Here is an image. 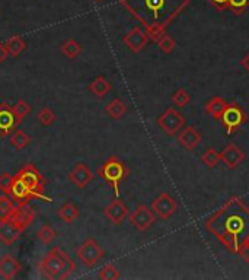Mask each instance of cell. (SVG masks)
I'll return each mask as SVG.
<instances>
[{"label": "cell", "mask_w": 249, "mask_h": 280, "mask_svg": "<svg viewBox=\"0 0 249 280\" xmlns=\"http://www.w3.org/2000/svg\"><path fill=\"white\" fill-rule=\"evenodd\" d=\"M201 162L204 163L207 168H214L222 162V154L217 152L214 147H208L205 149L204 154L201 155Z\"/></svg>", "instance_id": "obj_25"}, {"label": "cell", "mask_w": 249, "mask_h": 280, "mask_svg": "<svg viewBox=\"0 0 249 280\" xmlns=\"http://www.w3.org/2000/svg\"><path fill=\"white\" fill-rule=\"evenodd\" d=\"M128 220H130L131 226H134L139 232H146L155 223L156 215L153 213L151 209L144 206V204H140L128 215Z\"/></svg>", "instance_id": "obj_9"}, {"label": "cell", "mask_w": 249, "mask_h": 280, "mask_svg": "<svg viewBox=\"0 0 249 280\" xmlns=\"http://www.w3.org/2000/svg\"><path fill=\"white\" fill-rule=\"evenodd\" d=\"M62 51L66 57H69V59H76V57L80 55V53H82V45H80L76 40H67V41L62 45Z\"/></svg>", "instance_id": "obj_29"}, {"label": "cell", "mask_w": 249, "mask_h": 280, "mask_svg": "<svg viewBox=\"0 0 249 280\" xmlns=\"http://www.w3.org/2000/svg\"><path fill=\"white\" fill-rule=\"evenodd\" d=\"M227 101L223 100L222 97H213L210 101H207L204 105V111L208 114V116H212L214 120H220L223 116V113H224V109L227 107Z\"/></svg>", "instance_id": "obj_20"}, {"label": "cell", "mask_w": 249, "mask_h": 280, "mask_svg": "<svg viewBox=\"0 0 249 280\" xmlns=\"http://www.w3.org/2000/svg\"><path fill=\"white\" fill-rule=\"evenodd\" d=\"M240 66L245 69V72L249 73V53L246 55H243V57L240 59Z\"/></svg>", "instance_id": "obj_41"}, {"label": "cell", "mask_w": 249, "mask_h": 280, "mask_svg": "<svg viewBox=\"0 0 249 280\" xmlns=\"http://www.w3.org/2000/svg\"><path fill=\"white\" fill-rule=\"evenodd\" d=\"M105 113L112 120H120V118H123L127 114V105L120 98H116V100L111 101L105 107Z\"/></svg>", "instance_id": "obj_23"}, {"label": "cell", "mask_w": 249, "mask_h": 280, "mask_svg": "<svg viewBox=\"0 0 249 280\" xmlns=\"http://www.w3.org/2000/svg\"><path fill=\"white\" fill-rule=\"evenodd\" d=\"M229 6L236 13H242L249 6V0H229Z\"/></svg>", "instance_id": "obj_37"}, {"label": "cell", "mask_w": 249, "mask_h": 280, "mask_svg": "<svg viewBox=\"0 0 249 280\" xmlns=\"http://www.w3.org/2000/svg\"><path fill=\"white\" fill-rule=\"evenodd\" d=\"M13 208H15V204H13V199L10 196H8V194L0 196V220L9 216Z\"/></svg>", "instance_id": "obj_32"}, {"label": "cell", "mask_w": 249, "mask_h": 280, "mask_svg": "<svg viewBox=\"0 0 249 280\" xmlns=\"http://www.w3.org/2000/svg\"><path fill=\"white\" fill-rule=\"evenodd\" d=\"M97 2H102V0H97Z\"/></svg>", "instance_id": "obj_43"}, {"label": "cell", "mask_w": 249, "mask_h": 280, "mask_svg": "<svg viewBox=\"0 0 249 280\" xmlns=\"http://www.w3.org/2000/svg\"><path fill=\"white\" fill-rule=\"evenodd\" d=\"M246 244H249V238H248V242H246Z\"/></svg>", "instance_id": "obj_44"}, {"label": "cell", "mask_w": 249, "mask_h": 280, "mask_svg": "<svg viewBox=\"0 0 249 280\" xmlns=\"http://www.w3.org/2000/svg\"><path fill=\"white\" fill-rule=\"evenodd\" d=\"M69 180L78 187V189H86V185L93 180V174L86 163L79 162L74 165V168L69 174Z\"/></svg>", "instance_id": "obj_15"}, {"label": "cell", "mask_w": 249, "mask_h": 280, "mask_svg": "<svg viewBox=\"0 0 249 280\" xmlns=\"http://www.w3.org/2000/svg\"><path fill=\"white\" fill-rule=\"evenodd\" d=\"M19 270H21V264L15 257H12V255L2 257V260H0V276L3 279H15Z\"/></svg>", "instance_id": "obj_19"}, {"label": "cell", "mask_w": 249, "mask_h": 280, "mask_svg": "<svg viewBox=\"0 0 249 280\" xmlns=\"http://www.w3.org/2000/svg\"><path fill=\"white\" fill-rule=\"evenodd\" d=\"M158 45H159V48L162 50V53L170 54V53L174 51L175 45H177V41H175L170 35H166V34H165V35L162 36L159 41H158Z\"/></svg>", "instance_id": "obj_34"}, {"label": "cell", "mask_w": 249, "mask_h": 280, "mask_svg": "<svg viewBox=\"0 0 249 280\" xmlns=\"http://www.w3.org/2000/svg\"><path fill=\"white\" fill-rule=\"evenodd\" d=\"M8 217H12L18 225L22 226L24 229H27L28 226L32 223L34 217H35V212L28 203L24 201V203H16Z\"/></svg>", "instance_id": "obj_14"}, {"label": "cell", "mask_w": 249, "mask_h": 280, "mask_svg": "<svg viewBox=\"0 0 249 280\" xmlns=\"http://www.w3.org/2000/svg\"><path fill=\"white\" fill-rule=\"evenodd\" d=\"M76 270V263L60 247H54L40 263V271L45 279H67Z\"/></svg>", "instance_id": "obj_2"}, {"label": "cell", "mask_w": 249, "mask_h": 280, "mask_svg": "<svg viewBox=\"0 0 249 280\" xmlns=\"http://www.w3.org/2000/svg\"><path fill=\"white\" fill-rule=\"evenodd\" d=\"M25 229L18 225L12 217H6L0 220V241L5 245H12Z\"/></svg>", "instance_id": "obj_11"}, {"label": "cell", "mask_w": 249, "mask_h": 280, "mask_svg": "<svg viewBox=\"0 0 249 280\" xmlns=\"http://www.w3.org/2000/svg\"><path fill=\"white\" fill-rule=\"evenodd\" d=\"M128 172L130 171L123 161H120L117 156H109L107 161L99 166L98 175L112 187V190L116 193V197H118L120 196V185L124 181L125 177L128 175Z\"/></svg>", "instance_id": "obj_3"}, {"label": "cell", "mask_w": 249, "mask_h": 280, "mask_svg": "<svg viewBox=\"0 0 249 280\" xmlns=\"http://www.w3.org/2000/svg\"><path fill=\"white\" fill-rule=\"evenodd\" d=\"M10 197L15 200L16 203H24V201L28 203L29 199H32L35 196L32 194V191L28 189L18 175H13L12 187H10Z\"/></svg>", "instance_id": "obj_18"}, {"label": "cell", "mask_w": 249, "mask_h": 280, "mask_svg": "<svg viewBox=\"0 0 249 280\" xmlns=\"http://www.w3.org/2000/svg\"><path fill=\"white\" fill-rule=\"evenodd\" d=\"M150 209L156 216L163 219V220H168L177 212L178 203H177V200L170 196L169 193L163 191V193H160L159 196L151 201Z\"/></svg>", "instance_id": "obj_8"}, {"label": "cell", "mask_w": 249, "mask_h": 280, "mask_svg": "<svg viewBox=\"0 0 249 280\" xmlns=\"http://www.w3.org/2000/svg\"><path fill=\"white\" fill-rule=\"evenodd\" d=\"M212 3L216 8H219V9H223L226 6H229V0H212Z\"/></svg>", "instance_id": "obj_40"}, {"label": "cell", "mask_w": 249, "mask_h": 280, "mask_svg": "<svg viewBox=\"0 0 249 280\" xmlns=\"http://www.w3.org/2000/svg\"><path fill=\"white\" fill-rule=\"evenodd\" d=\"M201 140H203V136H201V133L197 130L196 127H193V126L185 127V128H184L178 136L179 145L182 146L184 149L189 151V152L196 151L197 147L200 146V143H201Z\"/></svg>", "instance_id": "obj_16"}, {"label": "cell", "mask_w": 249, "mask_h": 280, "mask_svg": "<svg viewBox=\"0 0 249 280\" xmlns=\"http://www.w3.org/2000/svg\"><path fill=\"white\" fill-rule=\"evenodd\" d=\"M8 55H9V53H8L6 45L3 44V43H0V64L5 63V60L8 59Z\"/></svg>", "instance_id": "obj_39"}, {"label": "cell", "mask_w": 249, "mask_h": 280, "mask_svg": "<svg viewBox=\"0 0 249 280\" xmlns=\"http://www.w3.org/2000/svg\"><path fill=\"white\" fill-rule=\"evenodd\" d=\"M5 45H6V48H8V53H9L12 57H18V55L22 54V53L25 51V48H27L25 41L22 40V36L19 35L10 36L9 40L5 43Z\"/></svg>", "instance_id": "obj_24"}, {"label": "cell", "mask_w": 249, "mask_h": 280, "mask_svg": "<svg viewBox=\"0 0 249 280\" xmlns=\"http://www.w3.org/2000/svg\"><path fill=\"white\" fill-rule=\"evenodd\" d=\"M146 6L151 10H159L163 6V0H146Z\"/></svg>", "instance_id": "obj_38"}, {"label": "cell", "mask_w": 249, "mask_h": 280, "mask_svg": "<svg viewBox=\"0 0 249 280\" xmlns=\"http://www.w3.org/2000/svg\"><path fill=\"white\" fill-rule=\"evenodd\" d=\"M220 154H222V162L231 170L238 168L240 163L245 161V152L235 143L226 146Z\"/></svg>", "instance_id": "obj_17"}, {"label": "cell", "mask_w": 249, "mask_h": 280, "mask_svg": "<svg viewBox=\"0 0 249 280\" xmlns=\"http://www.w3.org/2000/svg\"><path fill=\"white\" fill-rule=\"evenodd\" d=\"M0 12H2V10H0Z\"/></svg>", "instance_id": "obj_45"}, {"label": "cell", "mask_w": 249, "mask_h": 280, "mask_svg": "<svg viewBox=\"0 0 249 280\" xmlns=\"http://www.w3.org/2000/svg\"><path fill=\"white\" fill-rule=\"evenodd\" d=\"M57 215H59V217L62 219L63 222L73 223L78 219V216H79V209H78V206L74 203L67 201V203H64L62 208L59 209Z\"/></svg>", "instance_id": "obj_22"}, {"label": "cell", "mask_w": 249, "mask_h": 280, "mask_svg": "<svg viewBox=\"0 0 249 280\" xmlns=\"http://www.w3.org/2000/svg\"><path fill=\"white\" fill-rule=\"evenodd\" d=\"M99 279L104 280H116L120 279V270L117 269L114 264H107L99 270Z\"/></svg>", "instance_id": "obj_33"}, {"label": "cell", "mask_w": 249, "mask_h": 280, "mask_svg": "<svg viewBox=\"0 0 249 280\" xmlns=\"http://www.w3.org/2000/svg\"><path fill=\"white\" fill-rule=\"evenodd\" d=\"M21 180L24 181V184L27 185L29 190L32 191V194L35 196V199H43L45 201H51L50 199H47L43 191L45 189V181L41 175V172L36 170L32 163H27L21 171L16 174Z\"/></svg>", "instance_id": "obj_4"}, {"label": "cell", "mask_w": 249, "mask_h": 280, "mask_svg": "<svg viewBox=\"0 0 249 280\" xmlns=\"http://www.w3.org/2000/svg\"><path fill=\"white\" fill-rule=\"evenodd\" d=\"M205 228L231 253L240 254L249 238V208L240 197H232L205 220Z\"/></svg>", "instance_id": "obj_1"}, {"label": "cell", "mask_w": 249, "mask_h": 280, "mask_svg": "<svg viewBox=\"0 0 249 280\" xmlns=\"http://www.w3.org/2000/svg\"><path fill=\"white\" fill-rule=\"evenodd\" d=\"M12 181H13V175H10V172H2V174H0V191H2L3 194L10 196Z\"/></svg>", "instance_id": "obj_35"}, {"label": "cell", "mask_w": 249, "mask_h": 280, "mask_svg": "<svg viewBox=\"0 0 249 280\" xmlns=\"http://www.w3.org/2000/svg\"><path fill=\"white\" fill-rule=\"evenodd\" d=\"M149 41H150V38L147 35V32L143 31L142 28L139 27L133 28V29H131L128 34H125L124 38H123V43L128 47V50H130L131 53H134V54L140 53L143 48L147 45Z\"/></svg>", "instance_id": "obj_12"}, {"label": "cell", "mask_w": 249, "mask_h": 280, "mask_svg": "<svg viewBox=\"0 0 249 280\" xmlns=\"http://www.w3.org/2000/svg\"><path fill=\"white\" fill-rule=\"evenodd\" d=\"M57 232L54 231V228L51 225H43L38 231H36V238L40 242H43L44 245H50L55 239Z\"/></svg>", "instance_id": "obj_26"}, {"label": "cell", "mask_w": 249, "mask_h": 280, "mask_svg": "<svg viewBox=\"0 0 249 280\" xmlns=\"http://www.w3.org/2000/svg\"><path fill=\"white\" fill-rule=\"evenodd\" d=\"M246 120H248V116L238 102H229L220 118L226 135H232V133L238 132L240 127L246 123Z\"/></svg>", "instance_id": "obj_5"}, {"label": "cell", "mask_w": 249, "mask_h": 280, "mask_svg": "<svg viewBox=\"0 0 249 280\" xmlns=\"http://www.w3.org/2000/svg\"><path fill=\"white\" fill-rule=\"evenodd\" d=\"M76 255L80 262L83 263L86 267H95L102 258H104V250L102 247L93 239V238H88L83 241V244L80 245L76 250Z\"/></svg>", "instance_id": "obj_7"}, {"label": "cell", "mask_w": 249, "mask_h": 280, "mask_svg": "<svg viewBox=\"0 0 249 280\" xmlns=\"http://www.w3.org/2000/svg\"><path fill=\"white\" fill-rule=\"evenodd\" d=\"M158 126L163 130L165 135L175 136L185 126V118L179 111H177V108L168 107L158 118Z\"/></svg>", "instance_id": "obj_6"}, {"label": "cell", "mask_w": 249, "mask_h": 280, "mask_svg": "<svg viewBox=\"0 0 249 280\" xmlns=\"http://www.w3.org/2000/svg\"><path fill=\"white\" fill-rule=\"evenodd\" d=\"M104 215L112 225H121L125 219L130 215V210L125 206V203L123 200H120L118 197L112 200L107 208L104 209Z\"/></svg>", "instance_id": "obj_10"}, {"label": "cell", "mask_w": 249, "mask_h": 280, "mask_svg": "<svg viewBox=\"0 0 249 280\" xmlns=\"http://www.w3.org/2000/svg\"><path fill=\"white\" fill-rule=\"evenodd\" d=\"M29 143H31V137L24 130H16L10 137V145L13 146L15 149H18V151L25 149Z\"/></svg>", "instance_id": "obj_27"}, {"label": "cell", "mask_w": 249, "mask_h": 280, "mask_svg": "<svg viewBox=\"0 0 249 280\" xmlns=\"http://www.w3.org/2000/svg\"><path fill=\"white\" fill-rule=\"evenodd\" d=\"M240 255L245 258V262L249 264V244H246L245 247H243V250L240 251Z\"/></svg>", "instance_id": "obj_42"}, {"label": "cell", "mask_w": 249, "mask_h": 280, "mask_svg": "<svg viewBox=\"0 0 249 280\" xmlns=\"http://www.w3.org/2000/svg\"><path fill=\"white\" fill-rule=\"evenodd\" d=\"M12 108H13V113H15V117H16L18 124H21L31 114V105L25 100H19Z\"/></svg>", "instance_id": "obj_28"}, {"label": "cell", "mask_w": 249, "mask_h": 280, "mask_svg": "<svg viewBox=\"0 0 249 280\" xmlns=\"http://www.w3.org/2000/svg\"><path fill=\"white\" fill-rule=\"evenodd\" d=\"M55 114L50 107H43L36 114V120L43 124V126H51L55 121Z\"/></svg>", "instance_id": "obj_31"}, {"label": "cell", "mask_w": 249, "mask_h": 280, "mask_svg": "<svg viewBox=\"0 0 249 280\" xmlns=\"http://www.w3.org/2000/svg\"><path fill=\"white\" fill-rule=\"evenodd\" d=\"M146 32H147V35H149V38H150V41L158 43L160 38L165 35V28L158 27V25H153V27L146 28Z\"/></svg>", "instance_id": "obj_36"}, {"label": "cell", "mask_w": 249, "mask_h": 280, "mask_svg": "<svg viewBox=\"0 0 249 280\" xmlns=\"http://www.w3.org/2000/svg\"><path fill=\"white\" fill-rule=\"evenodd\" d=\"M18 124L16 117L12 105L8 102L0 104V137H6L10 135V132L15 130V126Z\"/></svg>", "instance_id": "obj_13"}, {"label": "cell", "mask_w": 249, "mask_h": 280, "mask_svg": "<svg viewBox=\"0 0 249 280\" xmlns=\"http://www.w3.org/2000/svg\"><path fill=\"white\" fill-rule=\"evenodd\" d=\"M111 88H112V86H111L109 81L105 79L104 76H98V78H95V79L89 83V90L95 95V97H98V98H104L108 92L111 90Z\"/></svg>", "instance_id": "obj_21"}, {"label": "cell", "mask_w": 249, "mask_h": 280, "mask_svg": "<svg viewBox=\"0 0 249 280\" xmlns=\"http://www.w3.org/2000/svg\"><path fill=\"white\" fill-rule=\"evenodd\" d=\"M172 102L175 107H179V108H185L188 104L191 102V95L188 94L187 89H178L175 90V94L172 95Z\"/></svg>", "instance_id": "obj_30"}]
</instances>
